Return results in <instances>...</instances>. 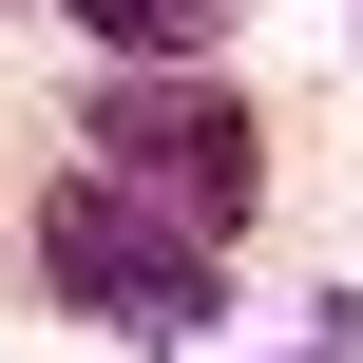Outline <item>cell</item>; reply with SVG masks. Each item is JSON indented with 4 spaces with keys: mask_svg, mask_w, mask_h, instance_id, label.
Masks as SVG:
<instances>
[{
    "mask_svg": "<svg viewBox=\"0 0 363 363\" xmlns=\"http://www.w3.org/2000/svg\"><path fill=\"white\" fill-rule=\"evenodd\" d=\"M96 153H115V191H153L172 230H249V191H268V134H249V96H211V77H115L96 96Z\"/></svg>",
    "mask_w": 363,
    "mask_h": 363,
    "instance_id": "cell-1",
    "label": "cell"
},
{
    "mask_svg": "<svg viewBox=\"0 0 363 363\" xmlns=\"http://www.w3.org/2000/svg\"><path fill=\"white\" fill-rule=\"evenodd\" d=\"M38 268H57V306H96V325H191L211 306V230H172L153 191H115V172H77L57 211H38Z\"/></svg>",
    "mask_w": 363,
    "mask_h": 363,
    "instance_id": "cell-2",
    "label": "cell"
},
{
    "mask_svg": "<svg viewBox=\"0 0 363 363\" xmlns=\"http://www.w3.org/2000/svg\"><path fill=\"white\" fill-rule=\"evenodd\" d=\"M77 19H96V38H191L211 0H77Z\"/></svg>",
    "mask_w": 363,
    "mask_h": 363,
    "instance_id": "cell-3",
    "label": "cell"
}]
</instances>
